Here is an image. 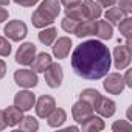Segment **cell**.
Wrapping results in <instances>:
<instances>
[{"mask_svg":"<svg viewBox=\"0 0 132 132\" xmlns=\"http://www.w3.org/2000/svg\"><path fill=\"white\" fill-rule=\"evenodd\" d=\"M31 22H33V27L42 30V28H45V27L53 25L54 17H51L50 14H47L45 11H42L40 8H37V10L33 13V16H31Z\"/></svg>","mask_w":132,"mask_h":132,"instance_id":"cell-16","label":"cell"},{"mask_svg":"<svg viewBox=\"0 0 132 132\" xmlns=\"http://www.w3.org/2000/svg\"><path fill=\"white\" fill-rule=\"evenodd\" d=\"M117 6L120 8V11L124 16H130L132 13V0H117Z\"/></svg>","mask_w":132,"mask_h":132,"instance_id":"cell-31","label":"cell"},{"mask_svg":"<svg viewBox=\"0 0 132 132\" xmlns=\"http://www.w3.org/2000/svg\"><path fill=\"white\" fill-rule=\"evenodd\" d=\"M103 87L110 95H120V93H123V90L126 89L123 75H120V73H107L104 76Z\"/></svg>","mask_w":132,"mask_h":132,"instance_id":"cell-6","label":"cell"},{"mask_svg":"<svg viewBox=\"0 0 132 132\" xmlns=\"http://www.w3.org/2000/svg\"><path fill=\"white\" fill-rule=\"evenodd\" d=\"M36 45L33 42H23L17 51H16V62L23 65V67H27V65H31L34 56H36Z\"/></svg>","mask_w":132,"mask_h":132,"instance_id":"cell-7","label":"cell"},{"mask_svg":"<svg viewBox=\"0 0 132 132\" xmlns=\"http://www.w3.org/2000/svg\"><path fill=\"white\" fill-rule=\"evenodd\" d=\"M56 107V101L53 96L50 95H42L36 100V104H34V110H36V115L39 118H47L50 115V112Z\"/></svg>","mask_w":132,"mask_h":132,"instance_id":"cell-11","label":"cell"},{"mask_svg":"<svg viewBox=\"0 0 132 132\" xmlns=\"http://www.w3.org/2000/svg\"><path fill=\"white\" fill-rule=\"evenodd\" d=\"M6 75V62L3 59H0V79Z\"/></svg>","mask_w":132,"mask_h":132,"instance_id":"cell-37","label":"cell"},{"mask_svg":"<svg viewBox=\"0 0 132 132\" xmlns=\"http://www.w3.org/2000/svg\"><path fill=\"white\" fill-rule=\"evenodd\" d=\"M124 17V14L120 11V8L118 6H115V5H112V6H109L107 10H106V20L110 23V25H118V22L121 20Z\"/></svg>","mask_w":132,"mask_h":132,"instance_id":"cell-27","label":"cell"},{"mask_svg":"<svg viewBox=\"0 0 132 132\" xmlns=\"http://www.w3.org/2000/svg\"><path fill=\"white\" fill-rule=\"evenodd\" d=\"M112 62L117 70L129 69L132 62V39H126L124 44H118L112 53Z\"/></svg>","mask_w":132,"mask_h":132,"instance_id":"cell-2","label":"cell"},{"mask_svg":"<svg viewBox=\"0 0 132 132\" xmlns=\"http://www.w3.org/2000/svg\"><path fill=\"white\" fill-rule=\"evenodd\" d=\"M5 20H8V10L0 6V23H3Z\"/></svg>","mask_w":132,"mask_h":132,"instance_id":"cell-35","label":"cell"},{"mask_svg":"<svg viewBox=\"0 0 132 132\" xmlns=\"http://www.w3.org/2000/svg\"><path fill=\"white\" fill-rule=\"evenodd\" d=\"M53 62V57H51V54H48V53H36V56H34V59H33V62H31V69L36 72V73H44L45 72V69L48 67V65Z\"/></svg>","mask_w":132,"mask_h":132,"instance_id":"cell-17","label":"cell"},{"mask_svg":"<svg viewBox=\"0 0 132 132\" xmlns=\"http://www.w3.org/2000/svg\"><path fill=\"white\" fill-rule=\"evenodd\" d=\"M81 5H82L86 19L98 20V19L101 17V14H103V6H101L98 2H95V0H82Z\"/></svg>","mask_w":132,"mask_h":132,"instance_id":"cell-13","label":"cell"},{"mask_svg":"<svg viewBox=\"0 0 132 132\" xmlns=\"http://www.w3.org/2000/svg\"><path fill=\"white\" fill-rule=\"evenodd\" d=\"M72 39L69 36H62V37H56V40L51 44V50H53V56L57 59H65L70 54L72 50Z\"/></svg>","mask_w":132,"mask_h":132,"instance_id":"cell-9","label":"cell"},{"mask_svg":"<svg viewBox=\"0 0 132 132\" xmlns=\"http://www.w3.org/2000/svg\"><path fill=\"white\" fill-rule=\"evenodd\" d=\"M100 98H101V93H100L96 89H84V90L79 93V100H82V101L89 103L93 109L96 107V104H98Z\"/></svg>","mask_w":132,"mask_h":132,"instance_id":"cell-22","label":"cell"},{"mask_svg":"<svg viewBox=\"0 0 132 132\" xmlns=\"http://www.w3.org/2000/svg\"><path fill=\"white\" fill-rule=\"evenodd\" d=\"M65 120H67V112L62 107H54L47 117V123L50 127H61L65 123Z\"/></svg>","mask_w":132,"mask_h":132,"instance_id":"cell-19","label":"cell"},{"mask_svg":"<svg viewBox=\"0 0 132 132\" xmlns=\"http://www.w3.org/2000/svg\"><path fill=\"white\" fill-rule=\"evenodd\" d=\"M106 127V123H104V120H103V117H100V115H90L86 121H82L81 123V130H84V132H100V130H103Z\"/></svg>","mask_w":132,"mask_h":132,"instance_id":"cell-14","label":"cell"},{"mask_svg":"<svg viewBox=\"0 0 132 132\" xmlns=\"http://www.w3.org/2000/svg\"><path fill=\"white\" fill-rule=\"evenodd\" d=\"M95 113V109L89 104V103H86V101H82V100H78L75 104H73V107H72V117H73V120L78 123V124H81L82 121H86L90 115H93Z\"/></svg>","mask_w":132,"mask_h":132,"instance_id":"cell-10","label":"cell"},{"mask_svg":"<svg viewBox=\"0 0 132 132\" xmlns=\"http://www.w3.org/2000/svg\"><path fill=\"white\" fill-rule=\"evenodd\" d=\"M124 70H126V73H124V76H123L124 84H126V87L132 89V72H130V70H127V69H124Z\"/></svg>","mask_w":132,"mask_h":132,"instance_id":"cell-33","label":"cell"},{"mask_svg":"<svg viewBox=\"0 0 132 132\" xmlns=\"http://www.w3.org/2000/svg\"><path fill=\"white\" fill-rule=\"evenodd\" d=\"M14 82L22 89H33L37 86V73L33 69H19L14 72Z\"/></svg>","mask_w":132,"mask_h":132,"instance_id":"cell-5","label":"cell"},{"mask_svg":"<svg viewBox=\"0 0 132 132\" xmlns=\"http://www.w3.org/2000/svg\"><path fill=\"white\" fill-rule=\"evenodd\" d=\"M78 22L79 20H75V19H70V17H64L61 20V28L65 33H75V30L78 27Z\"/></svg>","mask_w":132,"mask_h":132,"instance_id":"cell-28","label":"cell"},{"mask_svg":"<svg viewBox=\"0 0 132 132\" xmlns=\"http://www.w3.org/2000/svg\"><path fill=\"white\" fill-rule=\"evenodd\" d=\"M95 2H98L103 8H109V6H112V5L117 3V0H95Z\"/></svg>","mask_w":132,"mask_h":132,"instance_id":"cell-34","label":"cell"},{"mask_svg":"<svg viewBox=\"0 0 132 132\" xmlns=\"http://www.w3.org/2000/svg\"><path fill=\"white\" fill-rule=\"evenodd\" d=\"M95 36L100 40H109L113 37V25H110L107 20H96V28H95Z\"/></svg>","mask_w":132,"mask_h":132,"instance_id":"cell-18","label":"cell"},{"mask_svg":"<svg viewBox=\"0 0 132 132\" xmlns=\"http://www.w3.org/2000/svg\"><path fill=\"white\" fill-rule=\"evenodd\" d=\"M11 54V44L8 40V37L0 36V56H10Z\"/></svg>","mask_w":132,"mask_h":132,"instance_id":"cell-30","label":"cell"},{"mask_svg":"<svg viewBox=\"0 0 132 132\" xmlns=\"http://www.w3.org/2000/svg\"><path fill=\"white\" fill-rule=\"evenodd\" d=\"M95 28H96V20H90V19H84L78 22V27L75 30V36L82 39V37H89V36H95Z\"/></svg>","mask_w":132,"mask_h":132,"instance_id":"cell-15","label":"cell"},{"mask_svg":"<svg viewBox=\"0 0 132 132\" xmlns=\"http://www.w3.org/2000/svg\"><path fill=\"white\" fill-rule=\"evenodd\" d=\"M10 2L11 0H0V6H6V5H10Z\"/></svg>","mask_w":132,"mask_h":132,"instance_id":"cell-39","label":"cell"},{"mask_svg":"<svg viewBox=\"0 0 132 132\" xmlns=\"http://www.w3.org/2000/svg\"><path fill=\"white\" fill-rule=\"evenodd\" d=\"M36 104V95L30 90V89H23L19 90L14 95V106H17L22 112H28L34 107Z\"/></svg>","mask_w":132,"mask_h":132,"instance_id":"cell-8","label":"cell"},{"mask_svg":"<svg viewBox=\"0 0 132 132\" xmlns=\"http://www.w3.org/2000/svg\"><path fill=\"white\" fill-rule=\"evenodd\" d=\"M3 113H5L6 124H8L10 127L17 126V124H19V121H20V120H22V117H23V112H22L17 106H8V107L3 110Z\"/></svg>","mask_w":132,"mask_h":132,"instance_id":"cell-20","label":"cell"},{"mask_svg":"<svg viewBox=\"0 0 132 132\" xmlns=\"http://www.w3.org/2000/svg\"><path fill=\"white\" fill-rule=\"evenodd\" d=\"M6 127H8V124H6V120H5V113H3L2 109H0V130H3Z\"/></svg>","mask_w":132,"mask_h":132,"instance_id":"cell-36","label":"cell"},{"mask_svg":"<svg viewBox=\"0 0 132 132\" xmlns=\"http://www.w3.org/2000/svg\"><path fill=\"white\" fill-rule=\"evenodd\" d=\"M70 64L78 76L89 81H96L109 73L112 65V56L103 40L89 39L73 50Z\"/></svg>","mask_w":132,"mask_h":132,"instance_id":"cell-1","label":"cell"},{"mask_svg":"<svg viewBox=\"0 0 132 132\" xmlns=\"http://www.w3.org/2000/svg\"><path fill=\"white\" fill-rule=\"evenodd\" d=\"M17 126H19L20 130H25V132H36V130L39 129V121H37L34 117H31V115H23Z\"/></svg>","mask_w":132,"mask_h":132,"instance_id":"cell-24","label":"cell"},{"mask_svg":"<svg viewBox=\"0 0 132 132\" xmlns=\"http://www.w3.org/2000/svg\"><path fill=\"white\" fill-rule=\"evenodd\" d=\"M44 78L45 82L50 89H57L61 87L62 81H64V70H62V65H59L57 62H51L48 67L44 72Z\"/></svg>","mask_w":132,"mask_h":132,"instance_id":"cell-4","label":"cell"},{"mask_svg":"<svg viewBox=\"0 0 132 132\" xmlns=\"http://www.w3.org/2000/svg\"><path fill=\"white\" fill-rule=\"evenodd\" d=\"M118 31L124 39H132V17L130 16H124L120 22H118Z\"/></svg>","mask_w":132,"mask_h":132,"instance_id":"cell-25","label":"cell"},{"mask_svg":"<svg viewBox=\"0 0 132 132\" xmlns=\"http://www.w3.org/2000/svg\"><path fill=\"white\" fill-rule=\"evenodd\" d=\"M82 0H61V5H64V6H70V5H78V3H81Z\"/></svg>","mask_w":132,"mask_h":132,"instance_id":"cell-38","label":"cell"},{"mask_svg":"<svg viewBox=\"0 0 132 132\" xmlns=\"http://www.w3.org/2000/svg\"><path fill=\"white\" fill-rule=\"evenodd\" d=\"M42 11H45L47 14H50L51 17H57L59 13H61V2L59 0H44L39 6Z\"/></svg>","mask_w":132,"mask_h":132,"instance_id":"cell-23","label":"cell"},{"mask_svg":"<svg viewBox=\"0 0 132 132\" xmlns=\"http://www.w3.org/2000/svg\"><path fill=\"white\" fill-rule=\"evenodd\" d=\"M130 129H132V124L129 120H117L112 124V130H115V132H127Z\"/></svg>","mask_w":132,"mask_h":132,"instance_id":"cell-29","label":"cell"},{"mask_svg":"<svg viewBox=\"0 0 132 132\" xmlns=\"http://www.w3.org/2000/svg\"><path fill=\"white\" fill-rule=\"evenodd\" d=\"M95 110L98 112L100 117H103V118H110V117H113L115 112H117V103H115L113 100H110V98L101 96L100 101H98V104H96V107H95Z\"/></svg>","mask_w":132,"mask_h":132,"instance_id":"cell-12","label":"cell"},{"mask_svg":"<svg viewBox=\"0 0 132 132\" xmlns=\"http://www.w3.org/2000/svg\"><path fill=\"white\" fill-rule=\"evenodd\" d=\"M3 31H5V37H8L10 40H14V42L23 40V39L27 37V34H28L27 23L22 22V20H19V19L10 20V22L5 25Z\"/></svg>","mask_w":132,"mask_h":132,"instance_id":"cell-3","label":"cell"},{"mask_svg":"<svg viewBox=\"0 0 132 132\" xmlns=\"http://www.w3.org/2000/svg\"><path fill=\"white\" fill-rule=\"evenodd\" d=\"M65 17H70V19H75V20H84L86 19V14H84L82 5L78 3V5L65 6Z\"/></svg>","mask_w":132,"mask_h":132,"instance_id":"cell-26","label":"cell"},{"mask_svg":"<svg viewBox=\"0 0 132 132\" xmlns=\"http://www.w3.org/2000/svg\"><path fill=\"white\" fill-rule=\"evenodd\" d=\"M37 37H39V40L44 44V45H47V47H51V44L56 40V37H57V28H54V27H45V28H42L40 30V33L37 34Z\"/></svg>","mask_w":132,"mask_h":132,"instance_id":"cell-21","label":"cell"},{"mask_svg":"<svg viewBox=\"0 0 132 132\" xmlns=\"http://www.w3.org/2000/svg\"><path fill=\"white\" fill-rule=\"evenodd\" d=\"M14 3L20 5V6H25V8H30V6H34L39 0H13Z\"/></svg>","mask_w":132,"mask_h":132,"instance_id":"cell-32","label":"cell"}]
</instances>
